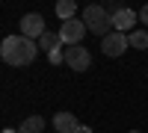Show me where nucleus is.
<instances>
[{
  "instance_id": "f257e3e1",
  "label": "nucleus",
  "mask_w": 148,
  "mask_h": 133,
  "mask_svg": "<svg viewBox=\"0 0 148 133\" xmlns=\"http://www.w3.org/2000/svg\"><path fill=\"white\" fill-rule=\"evenodd\" d=\"M36 53H39V44L33 39H24V35H6L3 44H0V56H3L6 65H30Z\"/></svg>"
},
{
  "instance_id": "f03ea898",
  "label": "nucleus",
  "mask_w": 148,
  "mask_h": 133,
  "mask_svg": "<svg viewBox=\"0 0 148 133\" xmlns=\"http://www.w3.org/2000/svg\"><path fill=\"white\" fill-rule=\"evenodd\" d=\"M83 21H86V30H89V33H95V35H110L113 15H110L104 6H86Z\"/></svg>"
},
{
  "instance_id": "7ed1b4c3",
  "label": "nucleus",
  "mask_w": 148,
  "mask_h": 133,
  "mask_svg": "<svg viewBox=\"0 0 148 133\" xmlns=\"http://www.w3.org/2000/svg\"><path fill=\"white\" fill-rule=\"evenodd\" d=\"M86 35V21L80 18H71V21H62V27H59V39H62V44H80Z\"/></svg>"
},
{
  "instance_id": "20e7f679",
  "label": "nucleus",
  "mask_w": 148,
  "mask_h": 133,
  "mask_svg": "<svg viewBox=\"0 0 148 133\" xmlns=\"http://www.w3.org/2000/svg\"><path fill=\"white\" fill-rule=\"evenodd\" d=\"M65 65L71 71H89L92 56H89V50L83 44H71V47H65Z\"/></svg>"
},
{
  "instance_id": "39448f33",
  "label": "nucleus",
  "mask_w": 148,
  "mask_h": 133,
  "mask_svg": "<svg viewBox=\"0 0 148 133\" xmlns=\"http://www.w3.org/2000/svg\"><path fill=\"white\" fill-rule=\"evenodd\" d=\"M47 30H45V18L36 15V12H30V15L21 18V35L24 39H42Z\"/></svg>"
},
{
  "instance_id": "423d86ee",
  "label": "nucleus",
  "mask_w": 148,
  "mask_h": 133,
  "mask_svg": "<svg viewBox=\"0 0 148 133\" xmlns=\"http://www.w3.org/2000/svg\"><path fill=\"white\" fill-rule=\"evenodd\" d=\"M127 47H130V44H127V35H125V33H116V30L110 33V35H104V42H101V50H104L107 56H121Z\"/></svg>"
},
{
  "instance_id": "0eeeda50",
  "label": "nucleus",
  "mask_w": 148,
  "mask_h": 133,
  "mask_svg": "<svg viewBox=\"0 0 148 133\" xmlns=\"http://www.w3.org/2000/svg\"><path fill=\"white\" fill-rule=\"evenodd\" d=\"M113 27H116V33H133V30H136V12H133V9H121L119 12V15L113 18Z\"/></svg>"
},
{
  "instance_id": "6e6552de",
  "label": "nucleus",
  "mask_w": 148,
  "mask_h": 133,
  "mask_svg": "<svg viewBox=\"0 0 148 133\" xmlns=\"http://www.w3.org/2000/svg\"><path fill=\"white\" fill-rule=\"evenodd\" d=\"M53 127H56V133H77L80 121H77L71 113H56V115H53Z\"/></svg>"
},
{
  "instance_id": "1a4fd4ad",
  "label": "nucleus",
  "mask_w": 148,
  "mask_h": 133,
  "mask_svg": "<svg viewBox=\"0 0 148 133\" xmlns=\"http://www.w3.org/2000/svg\"><path fill=\"white\" fill-rule=\"evenodd\" d=\"M39 47L45 53H53V50H59V47H65V44H62V39H59V33H45L39 39Z\"/></svg>"
},
{
  "instance_id": "9d476101",
  "label": "nucleus",
  "mask_w": 148,
  "mask_h": 133,
  "mask_svg": "<svg viewBox=\"0 0 148 133\" xmlns=\"http://www.w3.org/2000/svg\"><path fill=\"white\" fill-rule=\"evenodd\" d=\"M42 130H45V118H42V115H30V118H24L21 127H18V133H42Z\"/></svg>"
},
{
  "instance_id": "9b49d317",
  "label": "nucleus",
  "mask_w": 148,
  "mask_h": 133,
  "mask_svg": "<svg viewBox=\"0 0 148 133\" xmlns=\"http://www.w3.org/2000/svg\"><path fill=\"white\" fill-rule=\"evenodd\" d=\"M56 15L62 21H71L74 15H77V3H74V0H59L56 3Z\"/></svg>"
},
{
  "instance_id": "f8f14e48",
  "label": "nucleus",
  "mask_w": 148,
  "mask_h": 133,
  "mask_svg": "<svg viewBox=\"0 0 148 133\" xmlns=\"http://www.w3.org/2000/svg\"><path fill=\"white\" fill-rule=\"evenodd\" d=\"M127 44L136 47V50H145V47H148V30H133L127 35Z\"/></svg>"
},
{
  "instance_id": "ddd939ff",
  "label": "nucleus",
  "mask_w": 148,
  "mask_h": 133,
  "mask_svg": "<svg viewBox=\"0 0 148 133\" xmlns=\"http://www.w3.org/2000/svg\"><path fill=\"white\" fill-rule=\"evenodd\" d=\"M47 59H51L53 65H62V62H65V47H59V50H53V53H47Z\"/></svg>"
},
{
  "instance_id": "4468645a",
  "label": "nucleus",
  "mask_w": 148,
  "mask_h": 133,
  "mask_svg": "<svg viewBox=\"0 0 148 133\" xmlns=\"http://www.w3.org/2000/svg\"><path fill=\"white\" fill-rule=\"evenodd\" d=\"M139 21L148 27V6H142V9H139Z\"/></svg>"
},
{
  "instance_id": "2eb2a0df",
  "label": "nucleus",
  "mask_w": 148,
  "mask_h": 133,
  "mask_svg": "<svg viewBox=\"0 0 148 133\" xmlns=\"http://www.w3.org/2000/svg\"><path fill=\"white\" fill-rule=\"evenodd\" d=\"M77 133H92V127H86V124H80V127H77Z\"/></svg>"
},
{
  "instance_id": "dca6fc26",
  "label": "nucleus",
  "mask_w": 148,
  "mask_h": 133,
  "mask_svg": "<svg viewBox=\"0 0 148 133\" xmlns=\"http://www.w3.org/2000/svg\"><path fill=\"white\" fill-rule=\"evenodd\" d=\"M3 133H18V130H9V127H6V130H3Z\"/></svg>"
},
{
  "instance_id": "f3484780",
  "label": "nucleus",
  "mask_w": 148,
  "mask_h": 133,
  "mask_svg": "<svg viewBox=\"0 0 148 133\" xmlns=\"http://www.w3.org/2000/svg\"><path fill=\"white\" fill-rule=\"evenodd\" d=\"M130 133H139V130H130Z\"/></svg>"
}]
</instances>
